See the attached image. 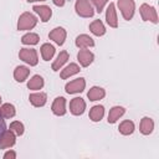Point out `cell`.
I'll return each mask as SVG.
<instances>
[{
	"instance_id": "1",
	"label": "cell",
	"mask_w": 159,
	"mask_h": 159,
	"mask_svg": "<svg viewBox=\"0 0 159 159\" xmlns=\"http://www.w3.org/2000/svg\"><path fill=\"white\" fill-rule=\"evenodd\" d=\"M37 19L31 14V12H24L20 15L19 21H17V30L24 31V30H31L36 26Z\"/></svg>"
},
{
	"instance_id": "2",
	"label": "cell",
	"mask_w": 159,
	"mask_h": 159,
	"mask_svg": "<svg viewBox=\"0 0 159 159\" xmlns=\"http://www.w3.org/2000/svg\"><path fill=\"white\" fill-rule=\"evenodd\" d=\"M75 10L81 17H92L94 15V10L89 0H77L75 4Z\"/></svg>"
},
{
	"instance_id": "3",
	"label": "cell",
	"mask_w": 159,
	"mask_h": 159,
	"mask_svg": "<svg viewBox=\"0 0 159 159\" xmlns=\"http://www.w3.org/2000/svg\"><path fill=\"white\" fill-rule=\"evenodd\" d=\"M118 7L124 17V20H132L135 10V2L134 0H118Z\"/></svg>"
},
{
	"instance_id": "4",
	"label": "cell",
	"mask_w": 159,
	"mask_h": 159,
	"mask_svg": "<svg viewBox=\"0 0 159 159\" xmlns=\"http://www.w3.org/2000/svg\"><path fill=\"white\" fill-rule=\"evenodd\" d=\"M139 12L144 21H152L153 24H158V14L155 7L148 4H142L139 7Z\"/></svg>"
},
{
	"instance_id": "5",
	"label": "cell",
	"mask_w": 159,
	"mask_h": 159,
	"mask_svg": "<svg viewBox=\"0 0 159 159\" xmlns=\"http://www.w3.org/2000/svg\"><path fill=\"white\" fill-rule=\"evenodd\" d=\"M19 57H20V60H22L24 62H26L30 66H36L39 62L37 52L34 48H21L19 52Z\"/></svg>"
},
{
	"instance_id": "6",
	"label": "cell",
	"mask_w": 159,
	"mask_h": 159,
	"mask_svg": "<svg viewBox=\"0 0 159 159\" xmlns=\"http://www.w3.org/2000/svg\"><path fill=\"white\" fill-rule=\"evenodd\" d=\"M86 87V81L84 78L80 77V78H76L71 82H68L66 86H65V89L68 94H73V93H80Z\"/></svg>"
},
{
	"instance_id": "7",
	"label": "cell",
	"mask_w": 159,
	"mask_h": 159,
	"mask_svg": "<svg viewBox=\"0 0 159 159\" xmlns=\"http://www.w3.org/2000/svg\"><path fill=\"white\" fill-rule=\"evenodd\" d=\"M16 143V138H15V133L11 130H5L1 135H0V149H6V148H11L14 147Z\"/></svg>"
},
{
	"instance_id": "8",
	"label": "cell",
	"mask_w": 159,
	"mask_h": 159,
	"mask_svg": "<svg viewBox=\"0 0 159 159\" xmlns=\"http://www.w3.org/2000/svg\"><path fill=\"white\" fill-rule=\"evenodd\" d=\"M86 109V102L81 97H76L70 102V111L73 116H81Z\"/></svg>"
},
{
	"instance_id": "9",
	"label": "cell",
	"mask_w": 159,
	"mask_h": 159,
	"mask_svg": "<svg viewBox=\"0 0 159 159\" xmlns=\"http://www.w3.org/2000/svg\"><path fill=\"white\" fill-rule=\"evenodd\" d=\"M77 58H78V61H80V63H81L82 67H88V66L93 62L94 55H93L89 50L82 48V50H80V52L77 53Z\"/></svg>"
},
{
	"instance_id": "10",
	"label": "cell",
	"mask_w": 159,
	"mask_h": 159,
	"mask_svg": "<svg viewBox=\"0 0 159 159\" xmlns=\"http://www.w3.org/2000/svg\"><path fill=\"white\" fill-rule=\"evenodd\" d=\"M66 30L63 29V27H56V29H53L50 34H48V37L52 40V41H55L58 46H61V45H63V42H65V40H66Z\"/></svg>"
},
{
	"instance_id": "11",
	"label": "cell",
	"mask_w": 159,
	"mask_h": 159,
	"mask_svg": "<svg viewBox=\"0 0 159 159\" xmlns=\"http://www.w3.org/2000/svg\"><path fill=\"white\" fill-rule=\"evenodd\" d=\"M106 21H107V24L111 27H113V29L118 27L117 12H116V7H114V4L113 2H111L109 6L107 7V11H106Z\"/></svg>"
},
{
	"instance_id": "12",
	"label": "cell",
	"mask_w": 159,
	"mask_h": 159,
	"mask_svg": "<svg viewBox=\"0 0 159 159\" xmlns=\"http://www.w3.org/2000/svg\"><path fill=\"white\" fill-rule=\"evenodd\" d=\"M51 109L53 112V114L56 116H63L66 113V99L63 97H57L55 98Z\"/></svg>"
},
{
	"instance_id": "13",
	"label": "cell",
	"mask_w": 159,
	"mask_h": 159,
	"mask_svg": "<svg viewBox=\"0 0 159 159\" xmlns=\"http://www.w3.org/2000/svg\"><path fill=\"white\" fill-rule=\"evenodd\" d=\"M32 10H34L36 14L40 15L42 22H47V21L50 20L51 15H52L51 9H50L48 6H46V5H35V6L32 7Z\"/></svg>"
},
{
	"instance_id": "14",
	"label": "cell",
	"mask_w": 159,
	"mask_h": 159,
	"mask_svg": "<svg viewBox=\"0 0 159 159\" xmlns=\"http://www.w3.org/2000/svg\"><path fill=\"white\" fill-rule=\"evenodd\" d=\"M153 129H154V122H153V119L149 118V117L142 118L140 124H139V130H140V133L144 134V135H149V134L153 132Z\"/></svg>"
},
{
	"instance_id": "15",
	"label": "cell",
	"mask_w": 159,
	"mask_h": 159,
	"mask_svg": "<svg viewBox=\"0 0 159 159\" xmlns=\"http://www.w3.org/2000/svg\"><path fill=\"white\" fill-rule=\"evenodd\" d=\"M29 99H30V103L34 106V107H42L45 106L46 101H47V96L46 93L43 92H40V93H31L29 96Z\"/></svg>"
},
{
	"instance_id": "16",
	"label": "cell",
	"mask_w": 159,
	"mask_h": 159,
	"mask_svg": "<svg viewBox=\"0 0 159 159\" xmlns=\"http://www.w3.org/2000/svg\"><path fill=\"white\" fill-rule=\"evenodd\" d=\"M76 46L80 48H87V47H93L94 46V41L91 36L88 35H80L76 37Z\"/></svg>"
},
{
	"instance_id": "17",
	"label": "cell",
	"mask_w": 159,
	"mask_h": 159,
	"mask_svg": "<svg viewBox=\"0 0 159 159\" xmlns=\"http://www.w3.org/2000/svg\"><path fill=\"white\" fill-rule=\"evenodd\" d=\"M124 113H125V109L123 107H120V106H116V107L111 108V111L108 113V119H107L108 123H111V124L116 123Z\"/></svg>"
},
{
	"instance_id": "18",
	"label": "cell",
	"mask_w": 159,
	"mask_h": 159,
	"mask_svg": "<svg viewBox=\"0 0 159 159\" xmlns=\"http://www.w3.org/2000/svg\"><path fill=\"white\" fill-rule=\"evenodd\" d=\"M104 96H106V91L102 87H97V86L92 87L87 93V97L89 98V101H99Z\"/></svg>"
},
{
	"instance_id": "19",
	"label": "cell",
	"mask_w": 159,
	"mask_h": 159,
	"mask_svg": "<svg viewBox=\"0 0 159 159\" xmlns=\"http://www.w3.org/2000/svg\"><path fill=\"white\" fill-rule=\"evenodd\" d=\"M30 75V70L25 66H17L15 70H14V78L17 81V82H24L27 76Z\"/></svg>"
},
{
	"instance_id": "20",
	"label": "cell",
	"mask_w": 159,
	"mask_h": 159,
	"mask_svg": "<svg viewBox=\"0 0 159 159\" xmlns=\"http://www.w3.org/2000/svg\"><path fill=\"white\" fill-rule=\"evenodd\" d=\"M104 116L103 106H93L89 111V119L92 122H99Z\"/></svg>"
},
{
	"instance_id": "21",
	"label": "cell",
	"mask_w": 159,
	"mask_h": 159,
	"mask_svg": "<svg viewBox=\"0 0 159 159\" xmlns=\"http://www.w3.org/2000/svg\"><path fill=\"white\" fill-rule=\"evenodd\" d=\"M89 30L93 35L96 36H102L106 34V27L101 20H94L93 22L89 24Z\"/></svg>"
},
{
	"instance_id": "22",
	"label": "cell",
	"mask_w": 159,
	"mask_h": 159,
	"mask_svg": "<svg viewBox=\"0 0 159 159\" xmlns=\"http://www.w3.org/2000/svg\"><path fill=\"white\" fill-rule=\"evenodd\" d=\"M81 70H80V66L77 63H70L67 67H65L62 71H61V78L62 80H66L76 73H78Z\"/></svg>"
},
{
	"instance_id": "23",
	"label": "cell",
	"mask_w": 159,
	"mask_h": 159,
	"mask_svg": "<svg viewBox=\"0 0 159 159\" xmlns=\"http://www.w3.org/2000/svg\"><path fill=\"white\" fill-rule=\"evenodd\" d=\"M67 60H68V52L67 51H61L60 53H58V56H57V58L53 61V63H52V70L53 71H58L66 62H67Z\"/></svg>"
},
{
	"instance_id": "24",
	"label": "cell",
	"mask_w": 159,
	"mask_h": 159,
	"mask_svg": "<svg viewBox=\"0 0 159 159\" xmlns=\"http://www.w3.org/2000/svg\"><path fill=\"white\" fill-rule=\"evenodd\" d=\"M16 114V111H15V107L10 103H5L0 107V116L5 119L7 118H12Z\"/></svg>"
},
{
	"instance_id": "25",
	"label": "cell",
	"mask_w": 159,
	"mask_h": 159,
	"mask_svg": "<svg viewBox=\"0 0 159 159\" xmlns=\"http://www.w3.org/2000/svg\"><path fill=\"white\" fill-rule=\"evenodd\" d=\"M40 50H41V56L45 61H50L55 55V47L50 43H43Z\"/></svg>"
},
{
	"instance_id": "26",
	"label": "cell",
	"mask_w": 159,
	"mask_h": 159,
	"mask_svg": "<svg viewBox=\"0 0 159 159\" xmlns=\"http://www.w3.org/2000/svg\"><path fill=\"white\" fill-rule=\"evenodd\" d=\"M43 87V78L40 75L32 76V78L27 82V88L29 89H41Z\"/></svg>"
},
{
	"instance_id": "27",
	"label": "cell",
	"mask_w": 159,
	"mask_h": 159,
	"mask_svg": "<svg viewBox=\"0 0 159 159\" xmlns=\"http://www.w3.org/2000/svg\"><path fill=\"white\" fill-rule=\"evenodd\" d=\"M118 129H119V133H120V134H123V135H129V134H132V133L134 132V123H133L132 120H123V122L119 124Z\"/></svg>"
},
{
	"instance_id": "28",
	"label": "cell",
	"mask_w": 159,
	"mask_h": 159,
	"mask_svg": "<svg viewBox=\"0 0 159 159\" xmlns=\"http://www.w3.org/2000/svg\"><path fill=\"white\" fill-rule=\"evenodd\" d=\"M39 40H40L39 35L34 34V32H29L21 37V42L24 45H36V43H39Z\"/></svg>"
},
{
	"instance_id": "29",
	"label": "cell",
	"mask_w": 159,
	"mask_h": 159,
	"mask_svg": "<svg viewBox=\"0 0 159 159\" xmlns=\"http://www.w3.org/2000/svg\"><path fill=\"white\" fill-rule=\"evenodd\" d=\"M10 130L15 133V135H22L24 134V124L19 120H15L10 124Z\"/></svg>"
},
{
	"instance_id": "30",
	"label": "cell",
	"mask_w": 159,
	"mask_h": 159,
	"mask_svg": "<svg viewBox=\"0 0 159 159\" xmlns=\"http://www.w3.org/2000/svg\"><path fill=\"white\" fill-rule=\"evenodd\" d=\"M91 1H92V4L96 6V11L99 12V14L102 12L104 5L108 2V0H91Z\"/></svg>"
},
{
	"instance_id": "31",
	"label": "cell",
	"mask_w": 159,
	"mask_h": 159,
	"mask_svg": "<svg viewBox=\"0 0 159 159\" xmlns=\"http://www.w3.org/2000/svg\"><path fill=\"white\" fill-rule=\"evenodd\" d=\"M16 158V153L12 150H9L4 154V159H15Z\"/></svg>"
},
{
	"instance_id": "32",
	"label": "cell",
	"mask_w": 159,
	"mask_h": 159,
	"mask_svg": "<svg viewBox=\"0 0 159 159\" xmlns=\"http://www.w3.org/2000/svg\"><path fill=\"white\" fill-rule=\"evenodd\" d=\"M6 130V123H5V120H4V118L0 116V135L4 133Z\"/></svg>"
},
{
	"instance_id": "33",
	"label": "cell",
	"mask_w": 159,
	"mask_h": 159,
	"mask_svg": "<svg viewBox=\"0 0 159 159\" xmlns=\"http://www.w3.org/2000/svg\"><path fill=\"white\" fill-rule=\"evenodd\" d=\"M52 1L56 6H63L65 5V0H52Z\"/></svg>"
},
{
	"instance_id": "34",
	"label": "cell",
	"mask_w": 159,
	"mask_h": 159,
	"mask_svg": "<svg viewBox=\"0 0 159 159\" xmlns=\"http://www.w3.org/2000/svg\"><path fill=\"white\" fill-rule=\"evenodd\" d=\"M29 2H35V1H45V0H27Z\"/></svg>"
},
{
	"instance_id": "35",
	"label": "cell",
	"mask_w": 159,
	"mask_h": 159,
	"mask_svg": "<svg viewBox=\"0 0 159 159\" xmlns=\"http://www.w3.org/2000/svg\"><path fill=\"white\" fill-rule=\"evenodd\" d=\"M0 104H1V97H0Z\"/></svg>"
}]
</instances>
